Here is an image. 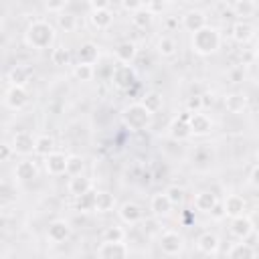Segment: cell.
Returning <instances> with one entry per match:
<instances>
[{"instance_id":"6da1fadb","label":"cell","mask_w":259,"mask_h":259,"mask_svg":"<svg viewBox=\"0 0 259 259\" xmlns=\"http://www.w3.org/2000/svg\"><path fill=\"white\" fill-rule=\"evenodd\" d=\"M24 42L34 51L51 49L55 42V26L49 20H32L24 30Z\"/></svg>"},{"instance_id":"7a4b0ae2","label":"cell","mask_w":259,"mask_h":259,"mask_svg":"<svg viewBox=\"0 0 259 259\" xmlns=\"http://www.w3.org/2000/svg\"><path fill=\"white\" fill-rule=\"evenodd\" d=\"M190 47H192V51H194L196 55H200V57H210L212 53H217V51L221 49V32H219V28L206 24V26H202L200 30L192 32V36H190Z\"/></svg>"},{"instance_id":"3957f363","label":"cell","mask_w":259,"mask_h":259,"mask_svg":"<svg viewBox=\"0 0 259 259\" xmlns=\"http://www.w3.org/2000/svg\"><path fill=\"white\" fill-rule=\"evenodd\" d=\"M152 119H154V113H152L142 101L130 103V105L123 107V111H121V121H123V125H125L127 130H132V132H144V130H148V127L152 125Z\"/></svg>"},{"instance_id":"277c9868","label":"cell","mask_w":259,"mask_h":259,"mask_svg":"<svg viewBox=\"0 0 259 259\" xmlns=\"http://www.w3.org/2000/svg\"><path fill=\"white\" fill-rule=\"evenodd\" d=\"M30 101V95H28V89L24 85H10L4 93V105L12 111H20L28 105Z\"/></svg>"},{"instance_id":"5b68a950","label":"cell","mask_w":259,"mask_h":259,"mask_svg":"<svg viewBox=\"0 0 259 259\" xmlns=\"http://www.w3.org/2000/svg\"><path fill=\"white\" fill-rule=\"evenodd\" d=\"M111 83L121 89V91H130V87L136 83V71L130 63H119L113 67L111 71Z\"/></svg>"},{"instance_id":"8992f818","label":"cell","mask_w":259,"mask_h":259,"mask_svg":"<svg viewBox=\"0 0 259 259\" xmlns=\"http://www.w3.org/2000/svg\"><path fill=\"white\" fill-rule=\"evenodd\" d=\"M160 249L168 257H176L184 251V237L178 231H164L160 235Z\"/></svg>"},{"instance_id":"52a82bcc","label":"cell","mask_w":259,"mask_h":259,"mask_svg":"<svg viewBox=\"0 0 259 259\" xmlns=\"http://www.w3.org/2000/svg\"><path fill=\"white\" fill-rule=\"evenodd\" d=\"M130 255V247L123 241H103L97 247V257L101 259H123Z\"/></svg>"},{"instance_id":"ba28073f","label":"cell","mask_w":259,"mask_h":259,"mask_svg":"<svg viewBox=\"0 0 259 259\" xmlns=\"http://www.w3.org/2000/svg\"><path fill=\"white\" fill-rule=\"evenodd\" d=\"M42 160H45V170H47L49 176H63V174H67V160H69V156H65L63 152L53 150Z\"/></svg>"},{"instance_id":"9c48e42d","label":"cell","mask_w":259,"mask_h":259,"mask_svg":"<svg viewBox=\"0 0 259 259\" xmlns=\"http://www.w3.org/2000/svg\"><path fill=\"white\" fill-rule=\"evenodd\" d=\"M47 237L51 243H65L69 237H71V225L69 221L65 219H55L49 223V229H47Z\"/></svg>"},{"instance_id":"30bf717a","label":"cell","mask_w":259,"mask_h":259,"mask_svg":"<svg viewBox=\"0 0 259 259\" xmlns=\"http://www.w3.org/2000/svg\"><path fill=\"white\" fill-rule=\"evenodd\" d=\"M188 123H190L192 136H206V134L212 132V119L202 111L188 113Z\"/></svg>"},{"instance_id":"8fae6325","label":"cell","mask_w":259,"mask_h":259,"mask_svg":"<svg viewBox=\"0 0 259 259\" xmlns=\"http://www.w3.org/2000/svg\"><path fill=\"white\" fill-rule=\"evenodd\" d=\"M34 140H36V138H32L30 132L20 130V132H16V134L12 136V142H10V144H12V148H14L16 154L28 156V154L34 152Z\"/></svg>"},{"instance_id":"7c38bea8","label":"cell","mask_w":259,"mask_h":259,"mask_svg":"<svg viewBox=\"0 0 259 259\" xmlns=\"http://www.w3.org/2000/svg\"><path fill=\"white\" fill-rule=\"evenodd\" d=\"M117 217H119L125 225H138V223L144 219V210H142V206H140L138 202L127 200V202L119 204V208H117Z\"/></svg>"},{"instance_id":"4fadbf2b","label":"cell","mask_w":259,"mask_h":259,"mask_svg":"<svg viewBox=\"0 0 259 259\" xmlns=\"http://www.w3.org/2000/svg\"><path fill=\"white\" fill-rule=\"evenodd\" d=\"M12 174H14V178H16L18 182H30V180H34V178L38 176V166H36V162L24 158V160L16 162Z\"/></svg>"},{"instance_id":"5bb4252c","label":"cell","mask_w":259,"mask_h":259,"mask_svg":"<svg viewBox=\"0 0 259 259\" xmlns=\"http://www.w3.org/2000/svg\"><path fill=\"white\" fill-rule=\"evenodd\" d=\"M174 206H176V204L170 200V196L166 194V190H164V192H156V194L150 198V210H152L156 217H168Z\"/></svg>"},{"instance_id":"9a60e30c","label":"cell","mask_w":259,"mask_h":259,"mask_svg":"<svg viewBox=\"0 0 259 259\" xmlns=\"http://www.w3.org/2000/svg\"><path fill=\"white\" fill-rule=\"evenodd\" d=\"M168 134H170V138L176 140V142L188 140V138L192 136V130H190V123H188V113L182 115V117L172 119V123H170V127H168Z\"/></svg>"},{"instance_id":"2e32d148","label":"cell","mask_w":259,"mask_h":259,"mask_svg":"<svg viewBox=\"0 0 259 259\" xmlns=\"http://www.w3.org/2000/svg\"><path fill=\"white\" fill-rule=\"evenodd\" d=\"M225 109L229 113H243L249 105V97L243 93V91H231L225 95Z\"/></svg>"},{"instance_id":"e0dca14e","label":"cell","mask_w":259,"mask_h":259,"mask_svg":"<svg viewBox=\"0 0 259 259\" xmlns=\"http://www.w3.org/2000/svg\"><path fill=\"white\" fill-rule=\"evenodd\" d=\"M219 247H221V241L214 233L210 231H204L198 235L196 239V249L202 253V255H217L219 253Z\"/></svg>"},{"instance_id":"ac0fdd59","label":"cell","mask_w":259,"mask_h":259,"mask_svg":"<svg viewBox=\"0 0 259 259\" xmlns=\"http://www.w3.org/2000/svg\"><path fill=\"white\" fill-rule=\"evenodd\" d=\"M182 26L188 30V32H196L200 30L202 26H206V14L198 8H192L188 12H184L182 16Z\"/></svg>"},{"instance_id":"d6986e66","label":"cell","mask_w":259,"mask_h":259,"mask_svg":"<svg viewBox=\"0 0 259 259\" xmlns=\"http://www.w3.org/2000/svg\"><path fill=\"white\" fill-rule=\"evenodd\" d=\"M113 55L117 59V63H134L138 57V45L134 40H121L117 42V47L113 49Z\"/></svg>"},{"instance_id":"ffe728a7","label":"cell","mask_w":259,"mask_h":259,"mask_svg":"<svg viewBox=\"0 0 259 259\" xmlns=\"http://www.w3.org/2000/svg\"><path fill=\"white\" fill-rule=\"evenodd\" d=\"M223 208H225V214L235 219L239 214H245L247 210V200L241 196V194H229L225 200H223Z\"/></svg>"},{"instance_id":"44dd1931","label":"cell","mask_w":259,"mask_h":259,"mask_svg":"<svg viewBox=\"0 0 259 259\" xmlns=\"http://www.w3.org/2000/svg\"><path fill=\"white\" fill-rule=\"evenodd\" d=\"M253 221L249 219V217H245V214H239V217H235L233 221H231V233L239 239V241H245L247 237H251V233H253Z\"/></svg>"},{"instance_id":"7402d4cb","label":"cell","mask_w":259,"mask_h":259,"mask_svg":"<svg viewBox=\"0 0 259 259\" xmlns=\"http://www.w3.org/2000/svg\"><path fill=\"white\" fill-rule=\"evenodd\" d=\"M89 22L93 28L97 30H107L111 24H113V12L109 8H97V10H91L89 14Z\"/></svg>"},{"instance_id":"603a6c76","label":"cell","mask_w":259,"mask_h":259,"mask_svg":"<svg viewBox=\"0 0 259 259\" xmlns=\"http://www.w3.org/2000/svg\"><path fill=\"white\" fill-rule=\"evenodd\" d=\"M67 190H69L73 196H81V194H85V192H91V190H93V180H91V178H87L85 174L69 176Z\"/></svg>"},{"instance_id":"cb8c5ba5","label":"cell","mask_w":259,"mask_h":259,"mask_svg":"<svg viewBox=\"0 0 259 259\" xmlns=\"http://www.w3.org/2000/svg\"><path fill=\"white\" fill-rule=\"evenodd\" d=\"M217 204H219V198H217V194L212 190H200V192L194 194V208L200 210V212L210 214V210Z\"/></svg>"},{"instance_id":"d4e9b609","label":"cell","mask_w":259,"mask_h":259,"mask_svg":"<svg viewBox=\"0 0 259 259\" xmlns=\"http://www.w3.org/2000/svg\"><path fill=\"white\" fill-rule=\"evenodd\" d=\"M253 26L247 22V20H237L235 24H233V28H231V36H233V40L235 42H239V45H245V42H249L251 38H253Z\"/></svg>"},{"instance_id":"484cf974","label":"cell","mask_w":259,"mask_h":259,"mask_svg":"<svg viewBox=\"0 0 259 259\" xmlns=\"http://www.w3.org/2000/svg\"><path fill=\"white\" fill-rule=\"evenodd\" d=\"M99 59V47L91 40H85L81 42L79 51H77V61L79 63H87V65H95Z\"/></svg>"},{"instance_id":"4316f807","label":"cell","mask_w":259,"mask_h":259,"mask_svg":"<svg viewBox=\"0 0 259 259\" xmlns=\"http://www.w3.org/2000/svg\"><path fill=\"white\" fill-rule=\"evenodd\" d=\"M115 208V196L107 190H95V212H111Z\"/></svg>"},{"instance_id":"83f0119b","label":"cell","mask_w":259,"mask_h":259,"mask_svg":"<svg viewBox=\"0 0 259 259\" xmlns=\"http://www.w3.org/2000/svg\"><path fill=\"white\" fill-rule=\"evenodd\" d=\"M30 77H32V73H30V69L26 67V65H16V67H12L10 71H8V81H10V85H28V81H30Z\"/></svg>"},{"instance_id":"f1b7e54d","label":"cell","mask_w":259,"mask_h":259,"mask_svg":"<svg viewBox=\"0 0 259 259\" xmlns=\"http://www.w3.org/2000/svg\"><path fill=\"white\" fill-rule=\"evenodd\" d=\"M152 20H154V12H152L148 6H142L140 10L132 12V22H134V26H138V28H148V26L152 24Z\"/></svg>"},{"instance_id":"f546056e","label":"cell","mask_w":259,"mask_h":259,"mask_svg":"<svg viewBox=\"0 0 259 259\" xmlns=\"http://www.w3.org/2000/svg\"><path fill=\"white\" fill-rule=\"evenodd\" d=\"M156 49H158V53H160L162 57H166V59H172V57L178 53V45H176V40H174L172 36H160Z\"/></svg>"},{"instance_id":"4dcf8cb0","label":"cell","mask_w":259,"mask_h":259,"mask_svg":"<svg viewBox=\"0 0 259 259\" xmlns=\"http://www.w3.org/2000/svg\"><path fill=\"white\" fill-rule=\"evenodd\" d=\"M51 61H53V65H57V67H67V65H71L73 55H71V51H69L67 47H55V49L51 51Z\"/></svg>"},{"instance_id":"1f68e13d","label":"cell","mask_w":259,"mask_h":259,"mask_svg":"<svg viewBox=\"0 0 259 259\" xmlns=\"http://www.w3.org/2000/svg\"><path fill=\"white\" fill-rule=\"evenodd\" d=\"M55 150V140L51 138V136H36V140H34V154L36 156H40V158H45L47 154H51Z\"/></svg>"},{"instance_id":"d6a6232c","label":"cell","mask_w":259,"mask_h":259,"mask_svg":"<svg viewBox=\"0 0 259 259\" xmlns=\"http://www.w3.org/2000/svg\"><path fill=\"white\" fill-rule=\"evenodd\" d=\"M75 208L81 210V212L95 210V190L85 192V194H81V196H75Z\"/></svg>"},{"instance_id":"836d02e7","label":"cell","mask_w":259,"mask_h":259,"mask_svg":"<svg viewBox=\"0 0 259 259\" xmlns=\"http://www.w3.org/2000/svg\"><path fill=\"white\" fill-rule=\"evenodd\" d=\"M73 75H75V79H77V81L87 83V81H91V79L95 77V69H93V65L77 63V65L73 67Z\"/></svg>"},{"instance_id":"e575fe53","label":"cell","mask_w":259,"mask_h":259,"mask_svg":"<svg viewBox=\"0 0 259 259\" xmlns=\"http://www.w3.org/2000/svg\"><path fill=\"white\" fill-rule=\"evenodd\" d=\"M142 103H144L152 113H156V111L162 109V95H160L158 91H146L144 97H142Z\"/></svg>"},{"instance_id":"d590c367","label":"cell","mask_w":259,"mask_h":259,"mask_svg":"<svg viewBox=\"0 0 259 259\" xmlns=\"http://www.w3.org/2000/svg\"><path fill=\"white\" fill-rule=\"evenodd\" d=\"M83 170H85V160H83V156L71 154L69 160H67V176H79V174H83Z\"/></svg>"},{"instance_id":"8d00e7d4","label":"cell","mask_w":259,"mask_h":259,"mask_svg":"<svg viewBox=\"0 0 259 259\" xmlns=\"http://www.w3.org/2000/svg\"><path fill=\"white\" fill-rule=\"evenodd\" d=\"M255 255H257V251L249 243H235L229 249V257H233V259H239V257H255Z\"/></svg>"},{"instance_id":"74e56055","label":"cell","mask_w":259,"mask_h":259,"mask_svg":"<svg viewBox=\"0 0 259 259\" xmlns=\"http://www.w3.org/2000/svg\"><path fill=\"white\" fill-rule=\"evenodd\" d=\"M233 10H235V14H237V16H241V18H249V16H253V14H255L257 6H255V2H253V0H239V2L233 6Z\"/></svg>"},{"instance_id":"f35d334b","label":"cell","mask_w":259,"mask_h":259,"mask_svg":"<svg viewBox=\"0 0 259 259\" xmlns=\"http://www.w3.org/2000/svg\"><path fill=\"white\" fill-rule=\"evenodd\" d=\"M57 24L65 30V32H73L77 28V16L71 14V12H61L57 16Z\"/></svg>"},{"instance_id":"ab89813d","label":"cell","mask_w":259,"mask_h":259,"mask_svg":"<svg viewBox=\"0 0 259 259\" xmlns=\"http://www.w3.org/2000/svg\"><path fill=\"white\" fill-rule=\"evenodd\" d=\"M125 239V231L119 225H109L103 231V241H123Z\"/></svg>"},{"instance_id":"60d3db41","label":"cell","mask_w":259,"mask_h":259,"mask_svg":"<svg viewBox=\"0 0 259 259\" xmlns=\"http://www.w3.org/2000/svg\"><path fill=\"white\" fill-rule=\"evenodd\" d=\"M204 95H198V93H192L188 99H186V111L188 113H192V111H202V107H204V99H202Z\"/></svg>"},{"instance_id":"b9f144b4","label":"cell","mask_w":259,"mask_h":259,"mask_svg":"<svg viewBox=\"0 0 259 259\" xmlns=\"http://www.w3.org/2000/svg\"><path fill=\"white\" fill-rule=\"evenodd\" d=\"M166 194L170 196V200H172L174 204H180V202L184 200V190H182L180 186H176V184L168 186V188H166Z\"/></svg>"},{"instance_id":"7bdbcfd3","label":"cell","mask_w":259,"mask_h":259,"mask_svg":"<svg viewBox=\"0 0 259 259\" xmlns=\"http://www.w3.org/2000/svg\"><path fill=\"white\" fill-rule=\"evenodd\" d=\"M67 2H69V0H45V8H47L49 12H57V14H61V12L65 10Z\"/></svg>"},{"instance_id":"ee69618b","label":"cell","mask_w":259,"mask_h":259,"mask_svg":"<svg viewBox=\"0 0 259 259\" xmlns=\"http://www.w3.org/2000/svg\"><path fill=\"white\" fill-rule=\"evenodd\" d=\"M12 154H16L14 148H12V144H2V146H0V162H4V164L10 162Z\"/></svg>"},{"instance_id":"f6af8a7d","label":"cell","mask_w":259,"mask_h":259,"mask_svg":"<svg viewBox=\"0 0 259 259\" xmlns=\"http://www.w3.org/2000/svg\"><path fill=\"white\" fill-rule=\"evenodd\" d=\"M119 2H121V8L127 10V12H136V10H140L144 6L142 0H119Z\"/></svg>"},{"instance_id":"bcb514c9","label":"cell","mask_w":259,"mask_h":259,"mask_svg":"<svg viewBox=\"0 0 259 259\" xmlns=\"http://www.w3.org/2000/svg\"><path fill=\"white\" fill-rule=\"evenodd\" d=\"M249 182H251L255 188H259V164H255V166L251 168V172H249Z\"/></svg>"},{"instance_id":"7dc6e473","label":"cell","mask_w":259,"mask_h":259,"mask_svg":"<svg viewBox=\"0 0 259 259\" xmlns=\"http://www.w3.org/2000/svg\"><path fill=\"white\" fill-rule=\"evenodd\" d=\"M243 75H245V73H243V69H241V67H237V69H231V71H229V79H231L233 83L243 81Z\"/></svg>"},{"instance_id":"c3c4849f","label":"cell","mask_w":259,"mask_h":259,"mask_svg":"<svg viewBox=\"0 0 259 259\" xmlns=\"http://www.w3.org/2000/svg\"><path fill=\"white\" fill-rule=\"evenodd\" d=\"M210 217H212L214 221H221V219H225V217H227V214H225V208H223V204H221V202L210 210Z\"/></svg>"},{"instance_id":"681fc988","label":"cell","mask_w":259,"mask_h":259,"mask_svg":"<svg viewBox=\"0 0 259 259\" xmlns=\"http://www.w3.org/2000/svg\"><path fill=\"white\" fill-rule=\"evenodd\" d=\"M109 2H111V0H89V6H91V10H97V8H109Z\"/></svg>"},{"instance_id":"f907efd6","label":"cell","mask_w":259,"mask_h":259,"mask_svg":"<svg viewBox=\"0 0 259 259\" xmlns=\"http://www.w3.org/2000/svg\"><path fill=\"white\" fill-rule=\"evenodd\" d=\"M148 8H150V10H152V12L156 14V12H160V10L164 8V2H160V0H154V2H152V4L148 6Z\"/></svg>"},{"instance_id":"816d5d0a","label":"cell","mask_w":259,"mask_h":259,"mask_svg":"<svg viewBox=\"0 0 259 259\" xmlns=\"http://www.w3.org/2000/svg\"><path fill=\"white\" fill-rule=\"evenodd\" d=\"M223 2H225V4H229V6H235L239 0H223Z\"/></svg>"},{"instance_id":"f5cc1de1","label":"cell","mask_w":259,"mask_h":259,"mask_svg":"<svg viewBox=\"0 0 259 259\" xmlns=\"http://www.w3.org/2000/svg\"><path fill=\"white\" fill-rule=\"evenodd\" d=\"M255 53H257V57H259V38H257V42H255Z\"/></svg>"},{"instance_id":"db71d44e","label":"cell","mask_w":259,"mask_h":259,"mask_svg":"<svg viewBox=\"0 0 259 259\" xmlns=\"http://www.w3.org/2000/svg\"><path fill=\"white\" fill-rule=\"evenodd\" d=\"M142 2H144V6H150V4L154 2V0H142Z\"/></svg>"},{"instance_id":"11a10c76","label":"cell","mask_w":259,"mask_h":259,"mask_svg":"<svg viewBox=\"0 0 259 259\" xmlns=\"http://www.w3.org/2000/svg\"><path fill=\"white\" fill-rule=\"evenodd\" d=\"M257 245H259V231H257Z\"/></svg>"},{"instance_id":"9f6ffc18","label":"cell","mask_w":259,"mask_h":259,"mask_svg":"<svg viewBox=\"0 0 259 259\" xmlns=\"http://www.w3.org/2000/svg\"><path fill=\"white\" fill-rule=\"evenodd\" d=\"M257 28H259V16H257Z\"/></svg>"}]
</instances>
